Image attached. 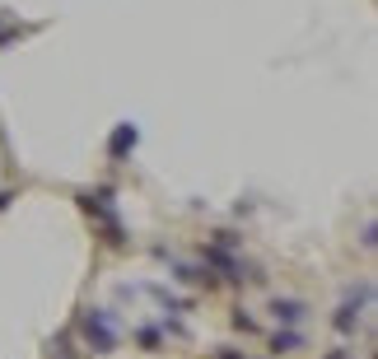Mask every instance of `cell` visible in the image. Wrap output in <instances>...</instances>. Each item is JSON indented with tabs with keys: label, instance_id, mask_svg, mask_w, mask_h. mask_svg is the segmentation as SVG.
<instances>
[{
	"label": "cell",
	"instance_id": "5b68a950",
	"mask_svg": "<svg viewBox=\"0 0 378 359\" xmlns=\"http://www.w3.org/2000/svg\"><path fill=\"white\" fill-rule=\"evenodd\" d=\"M299 345H304L299 331H276V336H271V355H294Z\"/></svg>",
	"mask_w": 378,
	"mask_h": 359
},
{
	"label": "cell",
	"instance_id": "52a82bcc",
	"mask_svg": "<svg viewBox=\"0 0 378 359\" xmlns=\"http://www.w3.org/2000/svg\"><path fill=\"white\" fill-rule=\"evenodd\" d=\"M5 205H10V191H0V210H5Z\"/></svg>",
	"mask_w": 378,
	"mask_h": 359
},
{
	"label": "cell",
	"instance_id": "3957f363",
	"mask_svg": "<svg viewBox=\"0 0 378 359\" xmlns=\"http://www.w3.org/2000/svg\"><path fill=\"white\" fill-rule=\"evenodd\" d=\"M136 145H141V126H136V122H117V131H112V141H108V159H112V163H122Z\"/></svg>",
	"mask_w": 378,
	"mask_h": 359
},
{
	"label": "cell",
	"instance_id": "8992f818",
	"mask_svg": "<svg viewBox=\"0 0 378 359\" xmlns=\"http://www.w3.org/2000/svg\"><path fill=\"white\" fill-rule=\"evenodd\" d=\"M15 33H19L15 24H5V19H0V47H5V42H10V38H15Z\"/></svg>",
	"mask_w": 378,
	"mask_h": 359
},
{
	"label": "cell",
	"instance_id": "7a4b0ae2",
	"mask_svg": "<svg viewBox=\"0 0 378 359\" xmlns=\"http://www.w3.org/2000/svg\"><path fill=\"white\" fill-rule=\"evenodd\" d=\"M84 336H89V345H94L98 355H108L112 345H117V327H112V317H108L103 308L84 317Z\"/></svg>",
	"mask_w": 378,
	"mask_h": 359
},
{
	"label": "cell",
	"instance_id": "277c9868",
	"mask_svg": "<svg viewBox=\"0 0 378 359\" xmlns=\"http://www.w3.org/2000/svg\"><path fill=\"white\" fill-rule=\"evenodd\" d=\"M271 312H276L281 322H304V317H308V308H304L299 298H276V303H271Z\"/></svg>",
	"mask_w": 378,
	"mask_h": 359
},
{
	"label": "cell",
	"instance_id": "6da1fadb",
	"mask_svg": "<svg viewBox=\"0 0 378 359\" xmlns=\"http://www.w3.org/2000/svg\"><path fill=\"white\" fill-rule=\"evenodd\" d=\"M79 205H84L89 215L103 219V224H108V243H117V248H122V243H126V229H122V219H117V205H112V187L79 191Z\"/></svg>",
	"mask_w": 378,
	"mask_h": 359
}]
</instances>
